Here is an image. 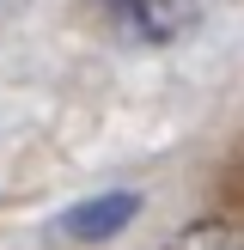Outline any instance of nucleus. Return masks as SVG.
I'll return each instance as SVG.
<instances>
[{"label": "nucleus", "instance_id": "f03ea898", "mask_svg": "<svg viewBox=\"0 0 244 250\" xmlns=\"http://www.w3.org/2000/svg\"><path fill=\"white\" fill-rule=\"evenodd\" d=\"M165 250H244V232L226 226V220H202V226H189L177 244H165Z\"/></svg>", "mask_w": 244, "mask_h": 250}, {"label": "nucleus", "instance_id": "f257e3e1", "mask_svg": "<svg viewBox=\"0 0 244 250\" xmlns=\"http://www.w3.org/2000/svg\"><path fill=\"white\" fill-rule=\"evenodd\" d=\"M141 214V195L134 189H110V195H92V202L67 208V214L55 220L61 238H80V244H104L116 238V232H128V220Z\"/></svg>", "mask_w": 244, "mask_h": 250}]
</instances>
